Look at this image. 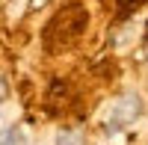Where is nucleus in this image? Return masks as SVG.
<instances>
[{
  "label": "nucleus",
  "mask_w": 148,
  "mask_h": 145,
  "mask_svg": "<svg viewBox=\"0 0 148 145\" xmlns=\"http://www.w3.org/2000/svg\"><path fill=\"white\" fill-rule=\"evenodd\" d=\"M86 30V9L77 6V3H68L62 6L53 15V21L47 24L45 30V44L51 47V51H56V47H65V44H74L83 36Z\"/></svg>",
  "instance_id": "nucleus-1"
},
{
  "label": "nucleus",
  "mask_w": 148,
  "mask_h": 145,
  "mask_svg": "<svg viewBox=\"0 0 148 145\" xmlns=\"http://www.w3.org/2000/svg\"><path fill=\"white\" fill-rule=\"evenodd\" d=\"M139 113H142V98H139V95H133V92L121 95L119 104L113 107V116H110L107 130H110V133H113V130H121L125 124H130L133 118H139Z\"/></svg>",
  "instance_id": "nucleus-2"
},
{
  "label": "nucleus",
  "mask_w": 148,
  "mask_h": 145,
  "mask_svg": "<svg viewBox=\"0 0 148 145\" xmlns=\"http://www.w3.org/2000/svg\"><path fill=\"white\" fill-rule=\"evenodd\" d=\"M0 145H27V136H24L21 127H9L3 133V139H0Z\"/></svg>",
  "instance_id": "nucleus-3"
},
{
  "label": "nucleus",
  "mask_w": 148,
  "mask_h": 145,
  "mask_svg": "<svg viewBox=\"0 0 148 145\" xmlns=\"http://www.w3.org/2000/svg\"><path fill=\"white\" fill-rule=\"evenodd\" d=\"M56 145H83V136L71 130V133H62V136H59V142H56Z\"/></svg>",
  "instance_id": "nucleus-4"
},
{
  "label": "nucleus",
  "mask_w": 148,
  "mask_h": 145,
  "mask_svg": "<svg viewBox=\"0 0 148 145\" xmlns=\"http://www.w3.org/2000/svg\"><path fill=\"white\" fill-rule=\"evenodd\" d=\"M3 95H6V83H3V77H0V101H3Z\"/></svg>",
  "instance_id": "nucleus-5"
},
{
  "label": "nucleus",
  "mask_w": 148,
  "mask_h": 145,
  "mask_svg": "<svg viewBox=\"0 0 148 145\" xmlns=\"http://www.w3.org/2000/svg\"><path fill=\"white\" fill-rule=\"evenodd\" d=\"M145 44H148V33H145Z\"/></svg>",
  "instance_id": "nucleus-6"
}]
</instances>
